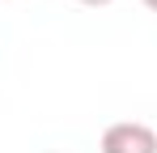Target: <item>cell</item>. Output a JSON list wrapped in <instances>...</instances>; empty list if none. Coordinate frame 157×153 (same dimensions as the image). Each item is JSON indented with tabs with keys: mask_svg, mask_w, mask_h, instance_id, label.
Wrapping results in <instances>:
<instances>
[{
	"mask_svg": "<svg viewBox=\"0 0 157 153\" xmlns=\"http://www.w3.org/2000/svg\"><path fill=\"white\" fill-rule=\"evenodd\" d=\"M144 4H149V9H153V13H157V0H144Z\"/></svg>",
	"mask_w": 157,
	"mask_h": 153,
	"instance_id": "obj_3",
	"label": "cell"
},
{
	"mask_svg": "<svg viewBox=\"0 0 157 153\" xmlns=\"http://www.w3.org/2000/svg\"><path fill=\"white\" fill-rule=\"evenodd\" d=\"M102 153H157V132L149 124H110L102 132Z\"/></svg>",
	"mask_w": 157,
	"mask_h": 153,
	"instance_id": "obj_1",
	"label": "cell"
},
{
	"mask_svg": "<svg viewBox=\"0 0 157 153\" xmlns=\"http://www.w3.org/2000/svg\"><path fill=\"white\" fill-rule=\"evenodd\" d=\"M77 4H89V9H102V4H110V0H77Z\"/></svg>",
	"mask_w": 157,
	"mask_h": 153,
	"instance_id": "obj_2",
	"label": "cell"
}]
</instances>
